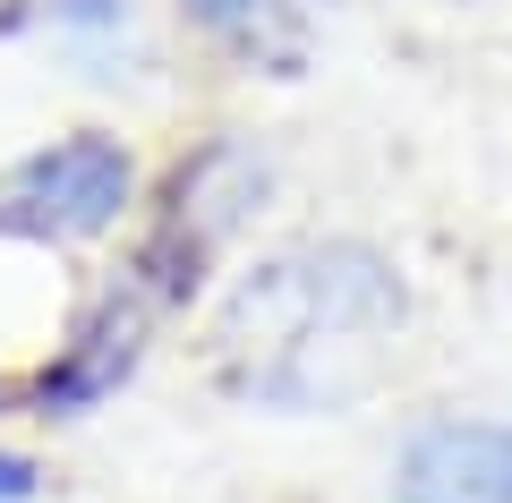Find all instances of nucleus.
I'll return each mask as SVG.
<instances>
[{"label": "nucleus", "instance_id": "f257e3e1", "mask_svg": "<svg viewBox=\"0 0 512 503\" xmlns=\"http://www.w3.org/2000/svg\"><path fill=\"white\" fill-rule=\"evenodd\" d=\"M410 333V290L367 239H299L256 256L214 307V384L248 410H350L393 367Z\"/></svg>", "mask_w": 512, "mask_h": 503}, {"label": "nucleus", "instance_id": "f03ea898", "mask_svg": "<svg viewBox=\"0 0 512 503\" xmlns=\"http://www.w3.org/2000/svg\"><path fill=\"white\" fill-rule=\"evenodd\" d=\"M256 197H265V154L239 137H205L197 154L180 162L163 180V205H154L146 239H137V256H128V282L146 290L154 307H188L205 290V273H214V256L239 239V222L256 214Z\"/></svg>", "mask_w": 512, "mask_h": 503}, {"label": "nucleus", "instance_id": "1a4fd4ad", "mask_svg": "<svg viewBox=\"0 0 512 503\" xmlns=\"http://www.w3.org/2000/svg\"><path fill=\"white\" fill-rule=\"evenodd\" d=\"M9 410H18V384H9V376H0V418H9Z\"/></svg>", "mask_w": 512, "mask_h": 503}, {"label": "nucleus", "instance_id": "20e7f679", "mask_svg": "<svg viewBox=\"0 0 512 503\" xmlns=\"http://www.w3.org/2000/svg\"><path fill=\"white\" fill-rule=\"evenodd\" d=\"M154 316H163V307H154L146 290L128 282V265H120L86 307H77V324L60 333V350L43 359V376L26 384L35 418H86L94 401H111L128 376H137V359H146Z\"/></svg>", "mask_w": 512, "mask_h": 503}, {"label": "nucleus", "instance_id": "39448f33", "mask_svg": "<svg viewBox=\"0 0 512 503\" xmlns=\"http://www.w3.org/2000/svg\"><path fill=\"white\" fill-rule=\"evenodd\" d=\"M393 503H512L504 418H427L393 452Z\"/></svg>", "mask_w": 512, "mask_h": 503}, {"label": "nucleus", "instance_id": "7ed1b4c3", "mask_svg": "<svg viewBox=\"0 0 512 503\" xmlns=\"http://www.w3.org/2000/svg\"><path fill=\"white\" fill-rule=\"evenodd\" d=\"M128 214H137V154L103 128H69L0 171V231L35 248H86Z\"/></svg>", "mask_w": 512, "mask_h": 503}, {"label": "nucleus", "instance_id": "423d86ee", "mask_svg": "<svg viewBox=\"0 0 512 503\" xmlns=\"http://www.w3.org/2000/svg\"><path fill=\"white\" fill-rule=\"evenodd\" d=\"M180 18L239 69L291 77L308 60V0H180Z\"/></svg>", "mask_w": 512, "mask_h": 503}, {"label": "nucleus", "instance_id": "9d476101", "mask_svg": "<svg viewBox=\"0 0 512 503\" xmlns=\"http://www.w3.org/2000/svg\"><path fill=\"white\" fill-rule=\"evenodd\" d=\"M0 9H18V0H0Z\"/></svg>", "mask_w": 512, "mask_h": 503}, {"label": "nucleus", "instance_id": "0eeeda50", "mask_svg": "<svg viewBox=\"0 0 512 503\" xmlns=\"http://www.w3.org/2000/svg\"><path fill=\"white\" fill-rule=\"evenodd\" d=\"M35 18H52V26H94V35H111V26H128V0H35Z\"/></svg>", "mask_w": 512, "mask_h": 503}, {"label": "nucleus", "instance_id": "6e6552de", "mask_svg": "<svg viewBox=\"0 0 512 503\" xmlns=\"http://www.w3.org/2000/svg\"><path fill=\"white\" fill-rule=\"evenodd\" d=\"M35 495H43V461L0 444V503H35Z\"/></svg>", "mask_w": 512, "mask_h": 503}]
</instances>
